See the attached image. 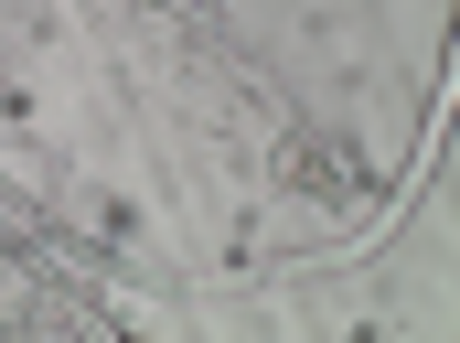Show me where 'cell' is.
<instances>
[{"label": "cell", "instance_id": "1", "mask_svg": "<svg viewBox=\"0 0 460 343\" xmlns=\"http://www.w3.org/2000/svg\"><path fill=\"white\" fill-rule=\"evenodd\" d=\"M279 161H289V183H300V194H322V204H364V194H375L364 150L332 140V129H289V150H279Z\"/></svg>", "mask_w": 460, "mask_h": 343}]
</instances>
